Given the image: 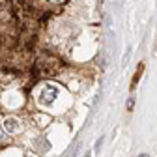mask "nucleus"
I'll return each instance as SVG.
<instances>
[{"label":"nucleus","instance_id":"nucleus-10","mask_svg":"<svg viewBox=\"0 0 157 157\" xmlns=\"http://www.w3.org/2000/svg\"><path fill=\"white\" fill-rule=\"evenodd\" d=\"M84 157H92V153H86V155H84Z\"/></svg>","mask_w":157,"mask_h":157},{"label":"nucleus","instance_id":"nucleus-8","mask_svg":"<svg viewBox=\"0 0 157 157\" xmlns=\"http://www.w3.org/2000/svg\"><path fill=\"white\" fill-rule=\"evenodd\" d=\"M139 157H150V155H148V153H140Z\"/></svg>","mask_w":157,"mask_h":157},{"label":"nucleus","instance_id":"nucleus-2","mask_svg":"<svg viewBox=\"0 0 157 157\" xmlns=\"http://www.w3.org/2000/svg\"><path fill=\"white\" fill-rule=\"evenodd\" d=\"M39 99H41L43 105H51V103L56 99V90L51 88V86H47V88L41 92V95H39Z\"/></svg>","mask_w":157,"mask_h":157},{"label":"nucleus","instance_id":"nucleus-5","mask_svg":"<svg viewBox=\"0 0 157 157\" xmlns=\"http://www.w3.org/2000/svg\"><path fill=\"white\" fill-rule=\"evenodd\" d=\"M133 107H135V101H133V97H131V99L127 101V109H129V110H133Z\"/></svg>","mask_w":157,"mask_h":157},{"label":"nucleus","instance_id":"nucleus-4","mask_svg":"<svg viewBox=\"0 0 157 157\" xmlns=\"http://www.w3.org/2000/svg\"><path fill=\"white\" fill-rule=\"evenodd\" d=\"M142 69H144V64H140V66H139V71H136V75L133 77V84H131L133 88L136 86V82H139V78H140V73H142Z\"/></svg>","mask_w":157,"mask_h":157},{"label":"nucleus","instance_id":"nucleus-1","mask_svg":"<svg viewBox=\"0 0 157 157\" xmlns=\"http://www.w3.org/2000/svg\"><path fill=\"white\" fill-rule=\"evenodd\" d=\"M60 67H62V62L54 54H49V52L39 54L37 62H36V73L39 77H52L60 71Z\"/></svg>","mask_w":157,"mask_h":157},{"label":"nucleus","instance_id":"nucleus-9","mask_svg":"<svg viewBox=\"0 0 157 157\" xmlns=\"http://www.w3.org/2000/svg\"><path fill=\"white\" fill-rule=\"evenodd\" d=\"M2 139H4V135H2V133H0V140H2Z\"/></svg>","mask_w":157,"mask_h":157},{"label":"nucleus","instance_id":"nucleus-3","mask_svg":"<svg viewBox=\"0 0 157 157\" xmlns=\"http://www.w3.org/2000/svg\"><path fill=\"white\" fill-rule=\"evenodd\" d=\"M4 129H6L8 133H15V131L19 129V122L15 120V118H8V120L4 122Z\"/></svg>","mask_w":157,"mask_h":157},{"label":"nucleus","instance_id":"nucleus-7","mask_svg":"<svg viewBox=\"0 0 157 157\" xmlns=\"http://www.w3.org/2000/svg\"><path fill=\"white\" fill-rule=\"evenodd\" d=\"M49 2H52V4H60V2H64V0H49Z\"/></svg>","mask_w":157,"mask_h":157},{"label":"nucleus","instance_id":"nucleus-6","mask_svg":"<svg viewBox=\"0 0 157 157\" xmlns=\"http://www.w3.org/2000/svg\"><path fill=\"white\" fill-rule=\"evenodd\" d=\"M101 142H103V139H99V140L95 142V150H97V151H99V148H101Z\"/></svg>","mask_w":157,"mask_h":157}]
</instances>
